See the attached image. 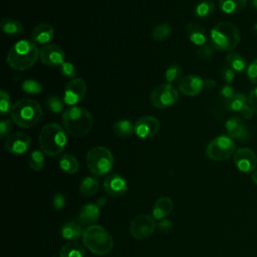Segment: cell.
<instances>
[{
  "label": "cell",
  "instance_id": "obj_25",
  "mask_svg": "<svg viewBox=\"0 0 257 257\" xmlns=\"http://www.w3.org/2000/svg\"><path fill=\"white\" fill-rule=\"evenodd\" d=\"M59 257H85V249L80 243L68 242L59 250Z\"/></svg>",
  "mask_w": 257,
  "mask_h": 257
},
{
  "label": "cell",
  "instance_id": "obj_6",
  "mask_svg": "<svg viewBox=\"0 0 257 257\" xmlns=\"http://www.w3.org/2000/svg\"><path fill=\"white\" fill-rule=\"evenodd\" d=\"M240 37L238 27L229 21L219 22L210 31V42L221 51L233 50L239 44Z\"/></svg>",
  "mask_w": 257,
  "mask_h": 257
},
{
  "label": "cell",
  "instance_id": "obj_5",
  "mask_svg": "<svg viewBox=\"0 0 257 257\" xmlns=\"http://www.w3.org/2000/svg\"><path fill=\"white\" fill-rule=\"evenodd\" d=\"M10 114L15 124L23 128H29L41 119L42 108L36 100L22 98L13 104Z\"/></svg>",
  "mask_w": 257,
  "mask_h": 257
},
{
  "label": "cell",
  "instance_id": "obj_37",
  "mask_svg": "<svg viewBox=\"0 0 257 257\" xmlns=\"http://www.w3.org/2000/svg\"><path fill=\"white\" fill-rule=\"evenodd\" d=\"M46 106L54 113H60L63 110V101L57 95H50L46 99Z\"/></svg>",
  "mask_w": 257,
  "mask_h": 257
},
{
  "label": "cell",
  "instance_id": "obj_1",
  "mask_svg": "<svg viewBox=\"0 0 257 257\" xmlns=\"http://www.w3.org/2000/svg\"><path fill=\"white\" fill-rule=\"evenodd\" d=\"M39 57V49L35 42L29 39L17 41L9 50L6 60L14 70H27L32 67Z\"/></svg>",
  "mask_w": 257,
  "mask_h": 257
},
{
  "label": "cell",
  "instance_id": "obj_18",
  "mask_svg": "<svg viewBox=\"0 0 257 257\" xmlns=\"http://www.w3.org/2000/svg\"><path fill=\"white\" fill-rule=\"evenodd\" d=\"M228 136L233 140L245 142L249 138V132L243 120L239 116L229 118L225 123Z\"/></svg>",
  "mask_w": 257,
  "mask_h": 257
},
{
  "label": "cell",
  "instance_id": "obj_27",
  "mask_svg": "<svg viewBox=\"0 0 257 257\" xmlns=\"http://www.w3.org/2000/svg\"><path fill=\"white\" fill-rule=\"evenodd\" d=\"M99 189V183L94 177H85L79 184V191L85 197L94 196Z\"/></svg>",
  "mask_w": 257,
  "mask_h": 257
},
{
  "label": "cell",
  "instance_id": "obj_23",
  "mask_svg": "<svg viewBox=\"0 0 257 257\" xmlns=\"http://www.w3.org/2000/svg\"><path fill=\"white\" fill-rule=\"evenodd\" d=\"M82 227L80 223L76 221H68L62 224L60 228L61 237L66 240H77L82 237L83 234Z\"/></svg>",
  "mask_w": 257,
  "mask_h": 257
},
{
  "label": "cell",
  "instance_id": "obj_19",
  "mask_svg": "<svg viewBox=\"0 0 257 257\" xmlns=\"http://www.w3.org/2000/svg\"><path fill=\"white\" fill-rule=\"evenodd\" d=\"M31 40L36 44H46L54 36V29L48 23H39L31 31Z\"/></svg>",
  "mask_w": 257,
  "mask_h": 257
},
{
  "label": "cell",
  "instance_id": "obj_24",
  "mask_svg": "<svg viewBox=\"0 0 257 257\" xmlns=\"http://www.w3.org/2000/svg\"><path fill=\"white\" fill-rule=\"evenodd\" d=\"M247 5V0H219L220 9L226 14H237L242 12Z\"/></svg>",
  "mask_w": 257,
  "mask_h": 257
},
{
  "label": "cell",
  "instance_id": "obj_12",
  "mask_svg": "<svg viewBox=\"0 0 257 257\" xmlns=\"http://www.w3.org/2000/svg\"><path fill=\"white\" fill-rule=\"evenodd\" d=\"M233 160L236 168L242 173H253L257 168V156L249 148H240L234 155Z\"/></svg>",
  "mask_w": 257,
  "mask_h": 257
},
{
  "label": "cell",
  "instance_id": "obj_13",
  "mask_svg": "<svg viewBox=\"0 0 257 257\" xmlns=\"http://www.w3.org/2000/svg\"><path fill=\"white\" fill-rule=\"evenodd\" d=\"M39 57L43 64L49 67H57L64 62L65 53L59 45L48 43L39 49Z\"/></svg>",
  "mask_w": 257,
  "mask_h": 257
},
{
  "label": "cell",
  "instance_id": "obj_52",
  "mask_svg": "<svg viewBox=\"0 0 257 257\" xmlns=\"http://www.w3.org/2000/svg\"><path fill=\"white\" fill-rule=\"evenodd\" d=\"M251 5L254 9L257 10V0H251Z\"/></svg>",
  "mask_w": 257,
  "mask_h": 257
},
{
  "label": "cell",
  "instance_id": "obj_34",
  "mask_svg": "<svg viewBox=\"0 0 257 257\" xmlns=\"http://www.w3.org/2000/svg\"><path fill=\"white\" fill-rule=\"evenodd\" d=\"M182 78V68L179 64L174 63L170 65L165 72V79L168 84L179 82Z\"/></svg>",
  "mask_w": 257,
  "mask_h": 257
},
{
  "label": "cell",
  "instance_id": "obj_15",
  "mask_svg": "<svg viewBox=\"0 0 257 257\" xmlns=\"http://www.w3.org/2000/svg\"><path fill=\"white\" fill-rule=\"evenodd\" d=\"M31 146L30 137L22 132L11 134L5 141L6 150L13 155H22L26 153Z\"/></svg>",
  "mask_w": 257,
  "mask_h": 257
},
{
  "label": "cell",
  "instance_id": "obj_16",
  "mask_svg": "<svg viewBox=\"0 0 257 257\" xmlns=\"http://www.w3.org/2000/svg\"><path fill=\"white\" fill-rule=\"evenodd\" d=\"M103 189L108 196L118 198L123 196L127 191V184L122 176L110 174L103 180Z\"/></svg>",
  "mask_w": 257,
  "mask_h": 257
},
{
  "label": "cell",
  "instance_id": "obj_2",
  "mask_svg": "<svg viewBox=\"0 0 257 257\" xmlns=\"http://www.w3.org/2000/svg\"><path fill=\"white\" fill-rule=\"evenodd\" d=\"M65 131L73 137H84L92 127V116L83 106H69L62 113Z\"/></svg>",
  "mask_w": 257,
  "mask_h": 257
},
{
  "label": "cell",
  "instance_id": "obj_48",
  "mask_svg": "<svg viewBox=\"0 0 257 257\" xmlns=\"http://www.w3.org/2000/svg\"><path fill=\"white\" fill-rule=\"evenodd\" d=\"M240 113L241 115L245 118V119H251L253 117V114H254V110L253 108L251 107V105L249 104V102L247 104H245L243 106V108L240 110Z\"/></svg>",
  "mask_w": 257,
  "mask_h": 257
},
{
  "label": "cell",
  "instance_id": "obj_7",
  "mask_svg": "<svg viewBox=\"0 0 257 257\" xmlns=\"http://www.w3.org/2000/svg\"><path fill=\"white\" fill-rule=\"evenodd\" d=\"M86 165L93 175L101 177L112 169L113 156L107 148L96 146L87 152Z\"/></svg>",
  "mask_w": 257,
  "mask_h": 257
},
{
  "label": "cell",
  "instance_id": "obj_42",
  "mask_svg": "<svg viewBox=\"0 0 257 257\" xmlns=\"http://www.w3.org/2000/svg\"><path fill=\"white\" fill-rule=\"evenodd\" d=\"M235 75H236V71L233 70L231 67H229L228 65L224 66L222 69H221V77L222 79L227 83V84H230L234 78H235Z\"/></svg>",
  "mask_w": 257,
  "mask_h": 257
},
{
  "label": "cell",
  "instance_id": "obj_8",
  "mask_svg": "<svg viewBox=\"0 0 257 257\" xmlns=\"http://www.w3.org/2000/svg\"><path fill=\"white\" fill-rule=\"evenodd\" d=\"M236 152L233 139L229 136L221 135L213 139L206 148V156L212 161H226Z\"/></svg>",
  "mask_w": 257,
  "mask_h": 257
},
{
  "label": "cell",
  "instance_id": "obj_11",
  "mask_svg": "<svg viewBox=\"0 0 257 257\" xmlns=\"http://www.w3.org/2000/svg\"><path fill=\"white\" fill-rule=\"evenodd\" d=\"M86 93V84L82 78L71 79L64 87L63 101L67 105L74 106L80 102Z\"/></svg>",
  "mask_w": 257,
  "mask_h": 257
},
{
  "label": "cell",
  "instance_id": "obj_17",
  "mask_svg": "<svg viewBox=\"0 0 257 257\" xmlns=\"http://www.w3.org/2000/svg\"><path fill=\"white\" fill-rule=\"evenodd\" d=\"M205 87L204 80L201 76L196 74H189L181 78L178 82L179 91L188 96H196Z\"/></svg>",
  "mask_w": 257,
  "mask_h": 257
},
{
  "label": "cell",
  "instance_id": "obj_38",
  "mask_svg": "<svg viewBox=\"0 0 257 257\" xmlns=\"http://www.w3.org/2000/svg\"><path fill=\"white\" fill-rule=\"evenodd\" d=\"M12 106L13 105H11V99L9 94L5 90H1L0 91V111L2 115L11 113Z\"/></svg>",
  "mask_w": 257,
  "mask_h": 257
},
{
  "label": "cell",
  "instance_id": "obj_20",
  "mask_svg": "<svg viewBox=\"0 0 257 257\" xmlns=\"http://www.w3.org/2000/svg\"><path fill=\"white\" fill-rule=\"evenodd\" d=\"M99 215H100L99 206L97 204L88 203V204H85L80 209V212L78 214V221L82 225L91 226L97 221V219L99 218Z\"/></svg>",
  "mask_w": 257,
  "mask_h": 257
},
{
  "label": "cell",
  "instance_id": "obj_30",
  "mask_svg": "<svg viewBox=\"0 0 257 257\" xmlns=\"http://www.w3.org/2000/svg\"><path fill=\"white\" fill-rule=\"evenodd\" d=\"M215 8V3L212 0H203L195 6L194 14L197 18L205 19L214 13Z\"/></svg>",
  "mask_w": 257,
  "mask_h": 257
},
{
  "label": "cell",
  "instance_id": "obj_33",
  "mask_svg": "<svg viewBox=\"0 0 257 257\" xmlns=\"http://www.w3.org/2000/svg\"><path fill=\"white\" fill-rule=\"evenodd\" d=\"M44 153L39 150H34L30 153L28 158V165L31 170L33 171H41L44 167L45 159H44Z\"/></svg>",
  "mask_w": 257,
  "mask_h": 257
},
{
  "label": "cell",
  "instance_id": "obj_45",
  "mask_svg": "<svg viewBox=\"0 0 257 257\" xmlns=\"http://www.w3.org/2000/svg\"><path fill=\"white\" fill-rule=\"evenodd\" d=\"M52 207L55 210H61L65 206V197L61 193H57L52 198Z\"/></svg>",
  "mask_w": 257,
  "mask_h": 257
},
{
  "label": "cell",
  "instance_id": "obj_44",
  "mask_svg": "<svg viewBox=\"0 0 257 257\" xmlns=\"http://www.w3.org/2000/svg\"><path fill=\"white\" fill-rule=\"evenodd\" d=\"M246 73L249 80L254 84H257V58L249 64V66L247 67Z\"/></svg>",
  "mask_w": 257,
  "mask_h": 257
},
{
  "label": "cell",
  "instance_id": "obj_10",
  "mask_svg": "<svg viewBox=\"0 0 257 257\" xmlns=\"http://www.w3.org/2000/svg\"><path fill=\"white\" fill-rule=\"evenodd\" d=\"M157 224L155 218L148 214H141L132 220L130 232L135 239L143 240L150 237L154 233Z\"/></svg>",
  "mask_w": 257,
  "mask_h": 257
},
{
  "label": "cell",
  "instance_id": "obj_4",
  "mask_svg": "<svg viewBox=\"0 0 257 257\" xmlns=\"http://www.w3.org/2000/svg\"><path fill=\"white\" fill-rule=\"evenodd\" d=\"M81 238L84 247L95 255H106L113 248L112 236L100 225L86 227Z\"/></svg>",
  "mask_w": 257,
  "mask_h": 257
},
{
  "label": "cell",
  "instance_id": "obj_43",
  "mask_svg": "<svg viewBox=\"0 0 257 257\" xmlns=\"http://www.w3.org/2000/svg\"><path fill=\"white\" fill-rule=\"evenodd\" d=\"M157 229L159 230V232H161L163 234H169V233H171L173 231L174 225H173L171 220H169V219H162L157 224Z\"/></svg>",
  "mask_w": 257,
  "mask_h": 257
},
{
  "label": "cell",
  "instance_id": "obj_31",
  "mask_svg": "<svg viewBox=\"0 0 257 257\" xmlns=\"http://www.w3.org/2000/svg\"><path fill=\"white\" fill-rule=\"evenodd\" d=\"M59 168L67 174H75L79 169V164L74 156L64 154L59 160Z\"/></svg>",
  "mask_w": 257,
  "mask_h": 257
},
{
  "label": "cell",
  "instance_id": "obj_32",
  "mask_svg": "<svg viewBox=\"0 0 257 257\" xmlns=\"http://www.w3.org/2000/svg\"><path fill=\"white\" fill-rule=\"evenodd\" d=\"M247 103V96L242 92H236L232 98L225 100V107L229 111H240Z\"/></svg>",
  "mask_w": 257,
  "mask_h": 257
},
{
  "label": "cell",
  "instance_id": "obj_49",
  "mask_svg": "<svg viewBox=\"0 0 257 257\" xmlns=\"http://www.w3.org/2000/svg\"><path fill=\"white\" fill-rule=\"evenodd\" d=\"M215 84H216V81L213 78H208V79L204 80V85L207 88H212L215 86Z\"/></svg>",
  "mask_w": 257,
  "mask_h": 257
},
{
  "label": "cell",
  "instance_id": "obj_53",
  "mask_svg": "<svg viewBox=\"0 0 257 257\" xmlns=\"http://www.w3.org/2000/svg\"><path fill=\"white\" fill-rule=\"evenodd\" d=\"M253 30H254V32L257 34V24L254 26V29H253Z\"/></svg>",
  "mask_w": 257,
  "mask_h": 257
},
{
  "label": "cell",
  "instance_id": "obj_41",
  "mask_svg": "<svg viewBox=\"0 0 257 257\" xmlns=\"http://www.w3.org/2000/svg\"><path fill=\"white\" fill-rule=\"evenodd\" d=\"M13 120L9 118H3L0 121V138L4 139L6 137H9L13 127Z\"/></svg>",
  "mask_w": 257,
  "mask_h": 257
},
{
  "label": "cell",
  "instance_id": "obj_29",
  "mask_svg": "<svg viewBox=\"0 0 257 257\" xmlns=\"http://www.w3.org/2000/svg\"><path fill=\"white\" fill-rule=\"evenodd\" d=\"M226 63L229 67H231L236 72H243L247 70L245 58L237 52L228 53L226 56Z\"/></svg>",
  "mask_w": 257,
  "mask_h": 257
},
{
  "label": "cell",
  "instance_id": "obj_14",
  "mask_svg": "<svg viewBox=\"0 0 257 257\" xmlns=\"http://www.w3.org/2000/svg\"><path fill=\"white\" fill-rule=\"evenodd\" d=\"M161 128L158 118L152 115L141 116L135 122V134L141 139H151L155 137Z\"/></svg>",
  "mask_w": 257,
  "mask_h": 257
},
{
  "label": "cell",
  "instance_id": "obj_3",
  "mask_svg": "<svg viewBox=\"0 0 257 257\" xmlns=\"http://www.w3.org/2000/svg\"><path fill=\"white\" fill-rule=\"evenodd\" d=\"M65 128L57 123H48L42 127L38 136L40 150L49 157H54L62 153L66 146L67 138Z\"/></svg>",
  "mask_w": 257,
  "mask_h": 257
},
{
  "label": "cell",
  "instance_id": "obj_39",
  "mask_svg": "<svg viewBox=\"0 0 257 257\" xmlns=\"http://www.w3.org/2000/svg\"><path fill=\"white\" fill-rule=\"evenodd\" d=\"M214 46L211 42H207L206 44L199 47L197 51V56L201 59H210L214 55Z\"/></svg>",
  "mask_w": 257,
  "mask_h": 257
},
{
  "label": "cell",
  "instance_id": "obj_21",
  "mask_svg": "<svg viewBox=\"0 0 257 257\" xmlns=\"http://www.w3.org/2000/svg\"><path fill=\"white\" fill-rule=\"evenodd\" d=\"M186 28H187L189 39L193 44L198 45L200 47L208 42L207 31L205 27L202 26L201 24L197 22H190Z\"/></svg>",
  "mask_w": 257,
  "mask_h": 257
},
{
  "label": "cell",
  "instance_id": "obj_22",
  "mask_svg": "<svg viewBox=\"0 0 257 257\" xmlns=\"http://www.w3.org/2000/svg\"><path fill=\"white\" fill-rule=\"evenodd\" d=\"M173 201L169 197L159 198L153 206V217L158 220L165 219L173 210Z\"/></svg>",
  "mask_w": 257,
  "mask_h": 257
},
{
  "label": "cell",
  "instance_id": "obj_28",
  "mask_svg": "<svg viewBox=\"0 0 257 257\" xmlns=\"http://www.w3.org/2000/svg\"><path fill=\"white\" fill-rule=\"evenodd\" d=\"M112 130L117 137L128 138L135 134V124L128 119H119L114 122Z\"/></svg>",
  "mask_w": 257,
  "mask_h": 257
},
{
  "label": "cell",
  "instance_id": "obj_46",
  "mask_svg": "<svg viewBox=\"0 0 257 257\" xmlns=\"http://www.w3.org/2000/svg\"><path fill=\"white\" fill-rule=\"evenodd\" d=\"M235 89L230 84H225L220 88V95L225 99L228 100L235 95Z\"/></svg>",
  "mask_w": 257,
  "mask_h": 257
},
{
  "label": "cell",
  "instance_id": "obj_9",
  "mask_svg": "<svg viewBox=\"0 0 257 257\" xmlns=\"http://www.w3.org/2000/svg\"><path fill=\"white\" fill-rule=\"evenodd\" d=\"M179 91L172 84L157 86L150 95V101L156 108H167L178 101Z\"/></svg>",
  "mask_w": 257,
  "mask_h": 257
},
{
  "label": "cell",
  "instance_id": "obj_51",
  "mask_svg": "<svg viewBox=\"0 0 257 257\" xmlns=\"http://www.w3.org/2000/svg\"><path fill=\"white\" fill-rule=\"evenodd\" d=\"M105 201H106V200H105V198L101 197V198H99V199H98V201L96 202V204H97L99 207H101V206H103V205L105 204Z\"/></svg>",
  "mask_w": 257,
  "mask_h": 257
},
{
  "label": "cell",
  "instance_id": "obj_36",
  "mask_svg": "<svg viewBox=\"0 0 257 257\" xmlns=\"http://www.w3.org/2000/svg\"><path fill=\"white\" fill-rule=\"evenodd\" d=\"M22 90L29 94H38L42 91V84L35 79H26L21 84Z\"/></svg>",
  "mask_w": 257,
  "mask_h": 257
},
{
  "label": "cell",
  "instance_id": "obj_50",
  "mask_svg": "<svg viewBox=\"0 0 257 257\" xmlns=\"http://www.w3.org/2000/svg\"><path fill=\"white\" fill-rule=\"evenodd\" d=\"M251 180H252V182L257 186V169L252 173V175H251Z\"/></svg>",
  "mask_w": 257,
  "mask_h": 257
},
{
  "label": "cell",
  "instance_id": "obj_35",
  "mask_svg": "<svg viewBox=\"0 0 257 257\" xmlns=\"http://www.w3.org/2000/svg\"><path fill=\"white\" fill-rule=\"evenodd\" d=\"M172 32V26L171 24L165 22L158 26H156L152 31V37L155 40H164L166 39Z\"/></svg>",
  "mask_w": 257,
  "mask_h": 257
},
{
  "label": "cell",
  "instance_id": "obj_40",
  "mask_svg": "<svg viewBox=\"0 0 257 257\" xmlns=\"http://www.w3.org/2000/svg\"><path fill=\"white\" fill-rule=\"evenodd\" d=\"M60 73L65 78L73 79V78H75V76L77 74V70L71 62L64 61L60 66Z\"/></svg>",
  "mask_w": 257,
  "mask_h": 257
},
{
  "label": "cell",
  "instance_id": "obj_26",
  "mask_svg": "<svg viewBox=\"0 0 257 257\" xmlns=\"http://www.w3.org/2000/svg\"><path fill=\"white\" fill-rule=\"evenodd\" d=\"M0 26L2 31L8 35H19L24 28L22 22L14 18H3Z\"/></svg>",
  "mask_w": 257,
  "mask_h": 257
},
{
  "label": "cell",
  "instance_id": "obj_47",
  "mask_svg": "<svg viewBox=\"0 0 257 257\" xmlns=\"http://www.w3.org/2000/svg\"><path fill=\"white\" fill-rule=\"evenodd\" d=\"M248 102L251 105V107L253 108L254 112L257 114V87H255L254 89L251 90L249 97H248Z\"/></svg>",
  "mask_w": 257,
  "mask_h": 257
}]
</instances>
